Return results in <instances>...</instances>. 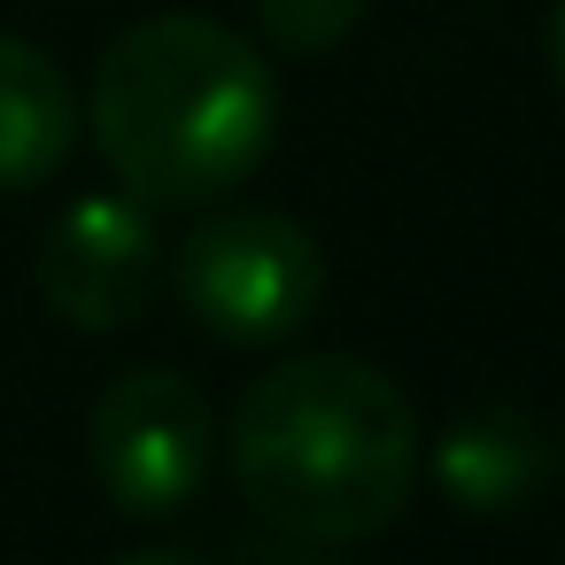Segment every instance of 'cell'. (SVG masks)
<instances>
[{
    "instance_id": "obj_1",
    "label": "cell",
    "mask_w": 565,
    "mask_h": 565,
    "mask_svg": "<svg viewBox=\"0 0 565 565\" xmlns=\"http://www.w3.org/2000/svg\"><path fill=\"white\" fill-rule=\"evenodd\" d=\"M418 411L403 380L349 349H302L256 372L217 426V457L241 503L318 550L372 542L411 511Z\"/></svg>"
},
{
    "instance_id": "obj_2",
    "label": "cell",
    "mask_w": 565,
    "mask_h": 565,
    "mask_svg": "<svg viewBox=\"0 0 565 565\" xmlns=\"http://www.w3.org/2000/svg\"><path fill=\"white\" fill-rule=\"evenodd\" d=\"M86 132L140 210H202L264 171L279 140V86L264 47L233 24L148 17L102 47Z\"/></svg>"
},
{
    "instance_id": "obj_3",
    "label": "cell",
    "mask_w": 565,
    "mask_h": 565,
    "mask_svg": "<svg viewBox=\"0 0 565 565\" xmlns=\"http://www.w3.org/2000/svg\"><path fill=\"white\" fill-rule=\"evenodd\" d=\"M171 287L186 318L225 349H271L295 341L326 302V248L287 210H210L179 256Z\"/></svg>"
},
{
    "instance_id": "obj_4",
    "label": "cell",
    "mask_w": 565,
    "mask_h": 565,
    "mask_svg": "<svg viewBox=\"0 0 565 565\" xmlns=\"http://www.w3.org/2000/svg\"><path fill=\"white\" fill-rule=\"evenodd\" d=\"M86 465L125 519H171L210 488L217 411L179 364H132L86 411Z\"/></svg>"
},
{
    "instance_id": "obj_5",
    "label": "cell",
    "mask_w": 565,
    "mask_h": 565,
    "mask_svg": "<svg viewBox=\"0 0 565 565\" xmlns=\"http://www.w3.org/2000/svg\"><path fill=\"white\" fill-rule=\"evenodd\" d=\"M163 287V241L156 217L117 194H78L40 233V295L78 333H125Z\"/></svg>"
},
{
    "instance_id": "obj_6",
    "label": "cell",
    "mask_w": 565,
    "mask_h": 565,
    "mask_svg": "<svg viewBox=\"0 0 565 565\" xmlns=\"http://www.w3.org/2000/svg\"><path fill=\"white\" fill-rule=\"evenodd\" d=\"M418 472L465 519H511L550 480V434L519 403H472L434 441H418Z\"/></svg>"
},
{
    "instance_id": "obj_7",
    "label": "cell",
    "mask_w": 565,
    "mask_h": 565,
    "mask_svg": "<svg viewBox=\"0 0 565 565\" xmlns=\"http://www.w3.org/2000/svg\"><path fill=\"white\" fill-rule=\"evenodd\" d=\"M78 148V94L55 55L0 32V194L47 186Z\"/></svg>"
},
{
    "instance_id": "obj_8",
    "label": "cell",
    "mask_w": 565,
    "mask_h": 565,
    "mask_svg": "<svg viewBox=\"0 0 565 565\" xmlns=\"http://www.w3.org/2000/svg\"><path fill=\"white\" fill-rule=\"evenodd\" d=\"M364 17H372V0H256V32L295 63L333 55L341 40H356Z\"/></svg>"
},
{
    "instance_id": "obj_9",
    "label": "cell",
    "mask_w": 565,
    "mask_h": 565,
    "mask_svg": "<svg viewBox=\"0 0 565 565\" xmlns=\"http://www.w3.org/2000/svg\"><path fill=\"white\" fill-rule=\"evenodd\" d=\"M542 71L565 94V0H550V17H542Z\"/></svg>"
},
{
    "instance_id": "obj_10",
    "label": "cell",
    "mask_w": 565,
    "mask_h": 565,
    "mask_svg": "<svg viewBox=\"0 0 565 565\" xmlns=\"http://www.w3.org/2000/svg\"><path fill=\"white\" fill-rule=\"evenodd\" d=\"M109 565H202L194 550H117Z\"/></svg>"
}]
</instances>
